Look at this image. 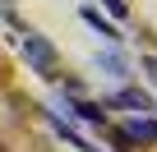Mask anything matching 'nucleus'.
I'll use <instances>...</instances> for the list:
<instances>
[{"label": "nucleus", "mask_w": 157, "mask_h": 152, "mask_svg": "<svg viewBox=\"0 0 157 152\" xmlns=\"http://www.w3.org/2000/svg\"><path fill=\"white\" fill-rule=\"evenodd\" d=\"M23 55H28V65L42 74V79H60V55H56V46L42 32H28L23 37Z\"/></svg>", "instance_id": "f257e3e1"}, {"label": "nucleus", "mask_w": 157, "mask_h": 152, "mask_svg": "<svg viewBox=\"0 0 157 152\" xmlns=\"http://www.w3.org/2000/svg\"><path fill=\"white\" fill-rule=\"evenodd\" d=\"M116 106H125V111H134V115H152V97H148L143 88H120V92H116Z\"/></svg>", "instance_id": "f03ea898"}, {"label": "nucleus", "mask_w": 157, "mask_h": 152, "mask_svg": "<svg viewBox=\"0 0 157 152\" xmlns=\"http://www.w3.org/2000/svg\"><path fill=\"white\" fill-rule=\"evenodd\" d=\"M46 120H51V129H56V134H60V138H65L69 147H78V152H102V147H93V143H88L83 134H74V129H69V124H65V120H60L56 111H46Z\"/></svg>", "instance_id": "7ed1b4c3"}, {"label": "nucleus", "mask_w": 157, "mask_h": 152, "mask_svg": "<svg viewBox=\"0 0 157 152\" xmlns=\"http://www.w3.org/2000/svg\"><path fill=\"white\" fill-rule=\"evenodd\" d=\"M65 92H69V97H74V106H69V111H74V115H78V120H88V124H106V115H102V111H97V106H93V102H83V97H78V88H74V83H69V88H65Z\"/></svg>", "instance_id": "20e7f679"}, {"label": "nucleus", "mask_w": 157, "mask_h": 152, "mask_svg": "<svg viewBox=\"0 0 157 152\" xmlns=\"http://www.w3.org/2000/svg\"><path fill=\"white\" fill-rule=\"evenodd\" d=\"M125 138H129V143H143V138H157V120H148V115L129 120V124H125Z\"/></svg>", "instance_id": "39448f33"}, {"label": "nucleus", "mask_w": 157, "mask_h": 152, "mask_svg": "<svg viewBox=\"0 0 157 152\" xmlns=\"http://www.w3.org/2000/svg\"><path fill=\"white\" fill-rule=\"evenodd\" d=\"M83 23H88V28H93V32H102V37H106V42H120V32H116V28H111V23H106V19H102V14H97V9H83Z\"/></svg>", "instance_id": "423d86ee"}, {"label": "nucleus", "mask_w": 157, "mask_h": 152, "mask_svg": "<svg viewBox=\"0 0 157 152\" xmlns=\"http://www.w3.org/2000/svg\"><path fill=\"white\" fill-rule=\"evenodd\" d=\"M97 60H102V69H111V74H125V60H120L116 51H102Z\"/></svg>", "instance_id": "0eeeda50"}, {"label": "nucleus", "mask_w": 157, "mask_h": 152, "mask_svg": "<svg viewBox=\"0 0 157 152\" xmlns=\"http://www.w3.org/2000/svg\"><path fill=\"white\" fill-rule=\"evenodd\" d=\"M143 74H148V79L157 83V55H143Z\"/></svg>", "instance_id": "6e6552de"}, {"label": "nucleus", "mask_w": 157, "mask_h": 152, "mask_svg": "<svg viewBox=\"0 0 157 152\" xmlns=\"http://www.w3.org/2000/svg\"><path fill=\"white\" fill-rule=\"evenodd\" d=\"M106 9H111L116 19H125V0H106Z\"/></svg>", "instance_id": "1a4fd4ad"}, {"label": "nucleus", "mask_w": 157, "mask_h": 152, "mask_svg": "<svg viewBox=\"0 0 157 152\" xmlns=\"http://www.w3.org/2000/svg\"><path fill=\"white\" fill-rule=\"evenodd\" d=\"M0 5H10V0H0Z\"/></svg>", "instance_id": "9d476101"}]
</instances>
